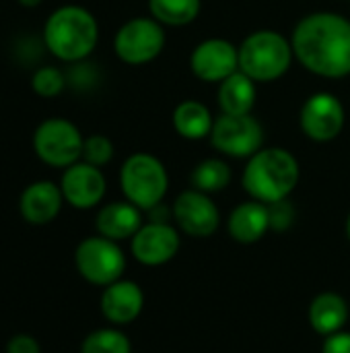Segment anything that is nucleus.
<instances>
[{
  "label": "nucleus",
  "mask_w": 350,
  "mask_h": 353,
  "mask_svg": "<svg viewBox=\"0 0 350 353\" xmlns=\"http://www.w3.org/2000/svg\"><path fill=\"white\" fill-rule=\"evenodd\" d=\"M295 58L314 74L342 79L350 74V21L338 12L303 17L291 37Z\"/></svg>",
  "instance_id": "1"
},
{
  "label": "nucleus",
  "mask_w": 350,
  "mask_h": 353,
  "mask_svg": "<svg viewBox=\"0 0 350 353\" xmlns=\"http://www.w3.org/2000/svg\"><path fill=\"white\" fill-rule=\"evenodd\" d=\"M299 161L293 153L281 147H268L250 157L241 176V186L254 201L270 205L289 199L299 184Z\"/></svg>",
  "instance_id": "2"
},
{
  "label": "nucleus",
  "mask_w": 350,
  "mask_h": 353,
  "mask_svg": "<svg viewBox=\"0 0 350 353\" xmlns=\"http://www.w3.org/2000/svg\"><path fill=\"white\" fill-rule=\"evenodd\" d=\"M99 25L95 17L83 6H60L56 8L43 27L45 48L64 62L85 60L97 46Z\"/></svg>",
  "instance_id": "3"
},
{
  "label": "nucleus",
  "mask_w": 350,
  "mask_h": 353,
  "mask_svg": "<svg viewBox=\"0 0 350 353\" xmlns=\"http://www.w3.org/2000/svg\"><path fill=\"white\" fill-rule=\"evenodd\" d=\"M293 56L289 39L272 29H262L248 35L239 46V70L258 83H270L289 70Z\"/></svg>",
  "instance_id": "4"
},
{
  "label": "nucleus",
  "mask_w": 350,
  "mask_h": 353,
  "mask_svg": "<svg viewBox=\"0 0 350 353\" xmlns=\"http://www.w3.org/2000/svg\"><path fill=\"white\" fill-rule=\"evenodd\" d=\"M120 186L126 201L136 205L140 211H151L163 203L169 188V176L155 155L134 153L120 170Z\"/></svg>",
  "instance_id": "5"
},
{
  "label": "nucleus",
  "mask_w": 350,
  "mask_h": 353,
  "mask_svg": "<svg viewBox=\"0 0 350 353\" xmlns=\"http://www.w3.org/2000/svg\"><path fill=\"white\" fill-rule=\"evenodd\" d=\"M74 267L91 285L107 288L122 279L126 271V254L116 240L89 236L74 250Z\"/></svg>",
  "instance_id": "6"
},
{
  "label": "nucleus",
  "mask_w": 350,
  "mask_h": 353,
  "mask_svg": "<svg viewBox=\"0 0 350 353\" xmlns=\"http://www.w3.org/2000/svg\"><path fill=\"white\" fill-rule=\"evenodd\" d=\"M85 139L80 130L64 118L43 120L33 134L35 155L52 168H70L83 157Z\"/></svg>",
  "instance_id": "7"
},
{
  "label": "nucleus",
  "mask_w": 350,
  "mask_h": 353,
  "mask_svg": "<svg viewBox=\"0 0 350 353\" xmlns=\"http://www.w3.org/2000/svg\"><path fill=\"white\" fill-rule=\"evenodd\" d=\"M165 48V31L157 19L136 17L126 21L113 39L118 58L126 64L138 66L155 60Z\"/></svg>",
  "instance_id": "8"
},
{
  "label": "nucleus",
  "mask_w": 350,
  "mask_h": 353,
  "mask_svg": "<svg viewBox=\"0 0 350 353\" xmlns=\"http://www.w3.org/2000/svg\"><path fill=\"white\" fill-rule=\"evenodd\" d=\"M210 141L221 153L241 159V157H252L262 149L264 130L260 122L250 114L243 116L223 114L215 120Z\"/></svg>",
  "instance_id": "9"
},
{
  "label": "nucleus",
  "mask_w": 350,
  "mask_h": 353,
  "mask_svg": "<svg viewBox=\"0 0 350 353\" xmlns=\"http://www.w3.org/2000/svg\"><path fill=\"white\" fill-rule=\"evenodd\" d=\"M299 124L305 137L316 143L334 141L344 128V105L334 93H314L301 108Z\"/></svg>",
  "instance_id": "10"
},
{
  "label": "nucleus",
  "mask_w": 350,
  "mask_h": 353,
  "mask_svg": "<svg viewBox=\"0 0 350 353\" xmlns=\"http://www.w3.org/2000/svg\"><path fill=\"white\" fill-rule=\"evenodd\" d=\"M171 215L177 230L192 238H210L221 225V213L215 201L196 188L186 190L175 199Z\"/></svg>",
  "instance_id": "11"
},
{
  "label": "nucleus",
  "mask_w": 350,
  "mask_h": 353,
  "mask_svg": "<svg viewBox=\"0 0 350 353\" xmlns=\"http://www.w3.org/2000/svg\"><path fill=\"white\" fill-rule=\"evenodd\" d=\"M179 246H182L179 230L169 225L167 221L144 223L130 242L132 256L144 267L167 265L169 261L175 259Z\"/></svg>",
  "instance_id": "12"
},
{
  "label": "nucleus",
  "mask_w": 350,
  "mask_h": 353,
  "mask_svg": "<svg viewBox=\"0 0 350 353\" xmlns=\"http://www.w3.org/2000/svg\"><path fill=\"white\" fill-rule=\"evenodd\" d=\"M192 72L206 83H223L239 70V48L231 41L212 37L198 43L190 56Z\"/></svg>",
  "instance_id": "13"
},
{
  "label": "nucleus",
  "mask_w": 350,
  "mask_h": 353,
  "mask_svg": "<svg viewBox=\"0 0 350 353\" xmlns=\"http://www.w3.org/2000/svg\"><path fill=\"white\" fill-rule=\"evenodd\" d=\"M60 190L70 207L85 211L101 203L107 190V182L101 174V168H95L87 161H76L64 170Z\"/></svg>",
  "instance_id": "14"
},
{
  "label": "nucleus",
  "mask_w": 350,
  "mask_h": 353,
  "mask_svg": "<svg viewBox=\"0 0 350 353\" xmlns=\"http://www.w3.org/2000/svg\"><path fill=\"white\" fill-rule=\"evenodd\" d=\"M99 308L105 321H109L116 327H126L140 316L144 308V294L138 283L118 279L116 283L103 288Z\"/></svg>",
  "instance_id": "15"
},
{
  "label": "nucleus",
  "mask_w": 350,
  "mask_h": 353,
  "mask_svg": "<svg viewBox=\"0 0 350 353\" xmlns=\"http://www.w3.org/2000/svg\"><path fill=\"white\" fill-rule=\"evenodd\" d=\"M64 194L58 184L50 180H39L29 184L19 199L21 217L31 225H47L52 223L64 205Z\"/></svg>",
  "instance_id": "16"
},
{
  "label": "nucleus",
  "mask_w": 350,
  "mask_h": 353,
  "mask_svg": "<svg viewBox=\"0 0 350 353\" xmlns=\"http://www.w3.org/2000/svg\"><path fill=\"white\" fill-rule=\"evenodd\" d=\"M270 230L268 205L260 201H248L237 205L227 221L229 236L239 244H256Z\"/></svg>",
  "instance_id": "17"
},
{
  "label": "nucleus",
  "mask_w": 350,
  "mask_h": 353,
  "mask_svg": "<svg viewBox=\"0 0 350 353\" xmlns=\"http://www.w3.org/2000/svg\"><path fill=\"white\" fill-rule=\"evenodd\" d=\"M99 236H105L109 240H132L134 234L144 225L142 223V213L136 205L130 201H120V203H109L105 205L95 219Z\"/></svg>",
  "instance_id": "18"
},
{
  "label": "nucleus",
  "mask_w": 350,
  "mask_h": 353,
  "mask_svg": "<svg viewBox=\"0 0 350 353\" xmlns=\"http://www.w3.org/2000/svg\"><path fill=\"white\" fill-rule=\"evenodd\" d=\"M349 302L336 292L318 294L311 300L309 312H307L309 327L322 337H330L334 333H340L344 329V325L349 323Z\"/></svg>",
  "instance_id": "19"
},
{
  "label": "nucleus",
  "mask_w": 350,
  "mask_h": 353,
  "mask_svg": "<svg viewBox=\"0 0 350 353\" xmlns=\"http://www.w3.org/2000/svg\"><path fill=\"white\" fill-rule=\"evenodd\" d=\"M256 103V81L237 70L219 85V105L223 114L243 116L252 114Z\"/></svg>",
  "instance_id": "20"
},
{
  "label": "nucleus",
  "mask_w": 350,
  "mask_h": 353,
  "mask_svg": "<svg viewBox=\"0 0 350 353\" xmlns=\"http://www.w3.org/2000/svg\"><path fill=\"white\" fill-rule=\"evenodd\" d=\"M215 126L212 114L210 110L194 99H186L182 101L175 112H173V128L179 137L190 139V141H198L204 137H210Z\"/></svg>",
  "instance_id": "21"
},
{
  "label": "nucleus",
  "mask_w": 350,
  "mask_h": 353,
  "mask_svg": "<svg viewBox=\"0 0 350 353\" xmlns=\"http://www.w3.org/2000/svg\"><path fill=\"white\" fill-rule=\"evenodd\" d=\"M149 8L161 25L182 27L198 17L202 0H149Z\"/></svg>",
  "instance_id": "22"
},
{
  "label": "nucleus",
  "mask_w": 350,
  "mask_h": 353,
  "mask_svg": "<svg viewBox=\"0 0 350 353\" xmlns=\"http://www.w3.org/2000/svg\"><path fill=\"white\" fill-rule=\"evenodd\" d=\"M192 188L212 194V192H221L229 186L231 182V168L227 165V161L210 157L200 161L194 170H192Z\"/></svg>",
  "instance_id": "23"
},
{
  "label": "nucleus",
  "mask_w": 350,
  "mask_h": 353,
  "mask_svg": "<svg viewBox=\"0 0 350 353\" xmlns=\"http://www.w3.org/2000/svg\"><path fill=\"white\" fill-rule=\"evenodd\" d=\"M80 353H132V343L120 329H97L83 339Z\"/></svg>",
  "instance_id": "24"
},
{
  "label": "nucleus",
  "mask_w": 350,
  "mask_h": 353,
  "mask_svg": "<svg viewBox=\"0 0 350 353\" xmlns=\"http://www.w3.org/2000/svg\"><path fill=\"white\" fill-rule=\"evenodd\" d=\"M64 85H66V79H64L62 70H58L54 66L37 68L31 79V87L39 97H56L62 93Z\"/></svg>",
  "instance_id": "25"
},
{
  "label": "nucleus",
  "mask_w": 350,
  "mask_h": 353,
  "mask_svg": "<svg viewBox=\"0 0 350 353\" xmlns=\"http://www.w3.org/2000/svg\"><path fill=\"white\" fill-rule=\"evenodd\" d=\"M113 157V143L103 137V134H91L85 139L83 145V161L95 165V168H103L111 161Z\"/></svg>",
  "instance_id": "26"
},
{
  "label": "nucleus",
  "mask_w": 350,
  "mask_h": 353,
  "mask_svg": "<svg viewBox=\"0 0 350 353\" xmlns=\"http://www.w3.org/2000/svg\"><path fill=\"white\" fill-rule=\"evenodd\" d=\"M268 215H270V230L274 232H287L293 225L295 219V209L289 203V199L276 201L268 205Z\"/></svg>",
  "instance_id": "27"
},
{
  "label": "nucleus",
  "mask_w": 350,
  "mask_h": 353,
  "mask_svg": "<svg viewBox=\"0 0 350 353\" xmlns=\"http://www.w3.org/2000/svg\"><path fill=\"white\" fill-rule=\"evenodd\" d=\"M4 353H41V345H39V341L33 335L17 333V335H12L6 341Z\"/></svg>",
  "instance_id": "28"
},
{
  "label": "nucleus",
  "mask_w": 350,
  "mask_h": 353,
  "mask_svg": "<svg viewBox=\"0 0 350 353\" xmlns=\"http://www.w3.org/2000/svg\"><path fill=\"white\" fill-rule=\"evenodd\" d=\"M322 353H350V333L340 331L324 339Z\"/></svg>",
  "instance_id": "29"
},
{
  "label": "nucleus",
  "mask_w": 350,
  "mask_h": 353,
  "mask_svg": "<svg viewBox=\"0 0 350 353\" xmlns=\"http://www.w3.org/2000/svg\"><path fill=\"white\" fill-rule=\"evenodd\" d=\"M19 4L21 6H27V8H35V6L41 4V0H19Z\"/></svg>",
  "instance_id": "30"
},
{
  "label": "nucleus",
  "mask_w": 350,
  "mask_h": 353,
  "mask_svg": "<svg viewBox=\"0 0 350 353\" xmlns=\"http://www.w3.org/2000/svg\"><path fill=\"white\" fill-rule=\"evenodd\" d=\"M347 236H349V240H350V213H349V219H347Z\"/></svg>",
  "instance_id": "31"
}]
</instances>
